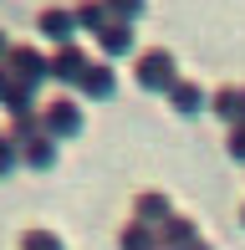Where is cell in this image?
Returning a JSON list of instances; mask_svg holds the SVG:
<instances>
[{
    "label": "cell",
    "mask_w": 245,
    "mask_h": 250,
    "mask_svg": "<svg viewBox=\"0 0 245 250\" xmlns=\"http://www.w3.org/2000/svg\"><path fill=\"white\" fill-rule=\"evenodd\" d=\"M133 82H138L143 92H174V82H179V62H174V51H163V46L138 51V62H133Z\"/></svg>",
    "instance_id": "obj_1"
},
{
    "label": "cell",
    "mask_w": 245,
    "mask_h": 250,
    "mask_svg": "<svg viewBox=\"0 0 245 250\" xmlns=\"http://www.w3.org/2000/svg\"><path fill=\"white\" fill-rule=\"evenodd\" d=\"M5 72L16 77V87L36 92L41 82H51V56H41V46H10V56H5Z\"/></svg>",
    "instance_id": "obj_2"
},
{
    "label": "cell",
    "mask_w": 245,
    "mask_h": 250,
    "mask_svg": "<svg viewBox=\"0 0 245 250\" xmlns=\"http://www.w3.org/2000/svg\"><path fill=\"white\" fill-rule=\"evenodd\" d=\"M41 133L46 138H82V107H77V97H51L46 107H41Z\"/></svg>",
    "instance_id": "obj_3"
},
{
    "label": "cell",
    "mask_w": 245,
    "mask_h": 250,
    "mask_svg": "<svg viewBox=\"0 0 245 250\" xmlns=\"http://www.w3.org/2000/svg\"><path fill=\"white\" fill-rule=\"evenodd\" d=\"M97 56H87L82 46H57L51 51V82H61V87H82V77H87V66H92Z\"/></svg>",
    "instance_id": "obj_4"
},
{
    "label": "cell",
    "mask_w": 245,
    "mask_h": 250,
    "mask_svg": "<svg viewBox=\"0 0 245 250\" xmlns=\"http://www.w3.org/2000/svg\"><path fill=\"white\" fill-rule=\"evenodd\" d=\"M36 26H41V36H46V41L72 46V36H77V10H66V5H46V10L36 16Z\"/></svg>",
    "instance_id": "obj_5"
},
{
    "label": "cell",
    "mask_w": 245,
    "mask_h": 250,
    "mask_svg": "<svg viewBox=\"0 0 245 250\" xmlns=\"http://www.w3.org/2000/svg\"><path fill=\"white\" fill-rule=\"evenodd\" d=\"M77 92H82L87 102H107L118 92V72H113V62H102V56H97L92 66H87V77H82V87H77Z\"/></svg>",
    "instance_id": "obj_6"
},
{
    "label": "cell",
    "mask_w": 245,
    "mask_h": 250,
    "mask_svg": "<svg viewBox=\"0 0 245 250\" xmlns=\"http://www.w3.org/2000/svg\"><path fill=\"white\" fill-rule=\"evenodd\" d=\"M189 245H199V225L189 214H169L159 225V250H189Z\"/></svg>",
    "instance_id": "obj_7"
},
{
    "label": "cell",
    "mask_w": 245,
    "mask_h": 250,
    "mask_svg": "<svg viewBox=\"0 0 245 250\" xmlns=\"http://www.w3.org/2000/svg\"><path fill=\"white\" fill-rule=\"evenodd\" d=\"M169 214H174V204H169V194H159V189H143V194L133 199V220H143L148 230H159Z\"/></svg>",
    "instance_id": "obj_8"
},
{
    "label": "cell",
    "mask_w": 245,
    "mask_h": 250,
    "mask_svg": "<svg viewBox=\"0 0 245 250\" xmlns=\"http://www.w3.org/2000/svg\"><path fill=\"white\" fill-rule=\"evenodd\" d=\"M20 164L36 168V174H46V168H57V138H46V133H36L31 143H20Z\"/></svg>",
    "instance_id": "obj_9"
},
{
    "label": "cell",
    "mask_w": 245,
    "mask_h": 250,
    "mask_svg": "<svg viewBox=\"0 0 245 250\" xmlns=\"http://www.w3.org/2000/svg\"><path fill=\"white\" fill-rule=\"evenodd\" d=\"M169 107L179 112V118H194V112H204V87L199 82H174V92H169Z\"/></svg>",
    "instance_id": "obj_10"
},
{
    "label": "cell",
    "mask_w": 245,
    "mask_h": 250,
    "mask_svg": "<svg viewBox=\"0 0 245 250\" xmlns=\"http://www.w3.org/2000/svg\"><path fill=\"white\" fill-rule=\"evenodd\" d=\"M97 51H102V62H118V56H128V51H133V26L113 21V26L97 36Z\"/></svg>",
    "instance_id": "obj_11"
},
{
    "label": "cell",
    "mask_w": 245,
    "mask_h": 250,
    "mask_svg": "<svg viewBox=\"0 0 245 250\" xmlns=\"http://www.w3.org/2000/svg\"><path fill=\"white\" fill-rule=\"evenodd\" d=\"M118 250H159V230H148L143 220H128L118 230Z\"/></svg>",
    "instance_id": "obj_12"
},
{
    "label": "cell",
    "mask_w": 245,
    "mask_h": 250,
    "mask_svg": "<svg viewBox=\"0 0 245 250\" xmlns=\"http://www.w3.org/2000/svg\"><path fill=\"white\" fill-rule=\"evenodd\" d=\"M77 26H82L87 36H102V31L113 26V10L97 5V0H87V5H77Z\"/></svg>",
    "instance_id": "obj_13"
},
{
    "label": "cell",
    "mask_w": 245,
    "mask_h": 250,
    "mask_svg": "<svg viewBox=\"0 0 245 250\" xmlns=\"http://www.w3.org/2000/svg\"><path fill=\"white\" fill-rule=\"evenodd\" d=\"M20 250H66V240H61L57 230H41V225H36V230L20 235Z\"/></svg>",
    "instance_id": "obj_14"
},
{
    "label": "cell",
    "mask_w": 245,
    "mask_h": 250,
    "mask_svg": "<svg viewBox=\"0 0 245 250\" xmlns=\"http://www.w3.org/2000/svg\"><path fill=\"white\" fill-rule=\"evenodd\" d=\"M235 107H240V87H220V92L209 97V112H220L230 128H235Z\"/></svg>",
    "instance_id": "obj_15"
},
{
    "label": "cell",
    "mask_w": 245,
    "mask_h": 250,
    "mask_svg": "<svg viewBox=\"0 0 245 250\" xmlns=\"http://www.w3.org/2000/svg\"><path fill=\"white\" fill-rule=\"evenodd\" d=\"M16 168H20V148L5 138V133H0V179H10Z\"/></svg>",
    "instance_id": "obj_16"
},
{
    "label": "cell",
    "mask_w": 245,
    "mask_h": 250,
    "mask_svg": "<svg viewBox=\"0 0 245 250\" xmlns=\"http://www.w3.org/2000/svg\"><path fill=\"white\" fill-rule=\"evenodd\" d=\"M230 158H235V164H245V128H230Z\"/></svg>",
    "instance_id": "obj_17"
},
{
    "label": "cell",
    "mask_w": 245,
    "mask_h": 250,
    "mask_svg": "<svg viewBox=\"0 0 245 250\" xmlns=\"http://www.w3.org/2000/svg\"><path fill=\"white\" fill-rule=\"evenodd\" d=\"M16 92H20V87H16V77H10V72H5V62H0V107H5Z\"/></svg>",
    "instance_id": "obj_18"
},
{
    "label": "cell",
    "mask_w": 245,
    "mask_h": 250,
    "mask_svg": "<svg viewBox=\"0 0 245 250\" xmlns=\"http://www.w3.org/2000/svg\"><path fill=\"white\" fill-rule=\"evenodd\" d=\"M5 56H10V36L0 31V62H5Z\"/></svg>",
    "instance_id": "obj_19"
},
{
    "label": "cell",
    "mask_w": 245,
    "mask_h": 250,
    "mask_svg": "<svg viewBox=\"0 0 245 250\" xmlns=\"http://www.w3.org/2000/svg\"><path fill=\"white\" fill-rule=\"evenodd\" d=\"M189 250H215V245H204V240H199V245H189Z\"/></svg>",
    "instance_id": "obj_20"
},
{
    "label": "cell",
    "mask_w": 245,
    "mask_h": 250,
    "mask_svg": "<svg viewBox=\"0 0 245 250\" xmlns=\"http://www.w3.org/2000/svg\"><path fill=\"white\" fill-rule=\"evenodd\" d=\"M240 220H245V209H240Z\"/></svg>",
    "instance_id": "obj_21"
}]
</instances>
